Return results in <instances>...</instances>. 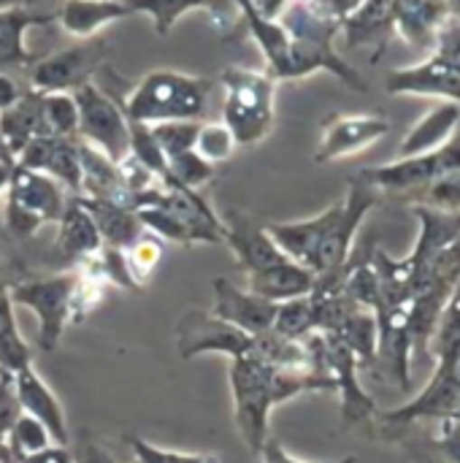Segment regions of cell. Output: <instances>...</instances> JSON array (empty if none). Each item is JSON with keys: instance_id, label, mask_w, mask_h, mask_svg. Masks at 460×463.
<instances>
[{"instance_id": "cell-1", "label": "cell", "mask_w": 460, "mask_h": 463, "mask_svg": "<svg viewBox=\"0 0 460 463\" xmlns=\"http://www.w3.org/2000/svg\"><path fill=\"white\" fill-rule=\"evenodd\" d=\"M377 201L380 190L352 176L347 195L339 203L328 206L325 212L309 220L268 222L266 231L290 260L301 263L317 277L347 263L358 228L366 220V214L377 206Z\"/></svg>"}, {"instance_id": "cell-2", "label": "cell", "mask_w": 460, "mask_h": 463, "mask_svg": "<svg viewBox=\"0 0 460 463\" xmlns=\"http://www.w3.org/2000/svg\"><path fill=\"white\" fill-rule=\"evenodd\" d=\"M214 81L184 71H149L136 87L117 98L130 122L157 125L171 119H201L209 106Z\"/></svg>"}, {"instance_id": "cell-3", "label": "cell", "mask_w": 460, "mask_h": 463, "mask_svg": "<svg viewBox=\"0 0 460 463\" xmlns=\"http://www.w3.org/2000/svg\"><path fill=\"white\" fill-rule=\"evenodd\" d=\"M225 90L222 122L236 138V146H255L271 130L277 119V79L268 71H252L241 65H228L220 73Z\"/></svg>"}, {"instance_id": "cell-4", "label": "cell", "mask_w": 460, "mask_h": 463, "mask_svg": "<svg viewBox=\"0 0 460 463\" xmlns=\"http://www.w3.org/2000/svg\"><path fill=\"white\" fill-rule=\"evenodd\" d=\"M70 193L43 171L22 168L14 163L11 182L5 190V228L27 239L38 233L46 222H57L68 206Z\"/></svg>"}, {"instance_id": "cell-5", "label": "cell", "mask_w": 460, "mask_h": 463, "mask_svg": "<svg viewBox=\"0 0 460 463\" xmlns=\"http://www.w3.org/2000/svg\"><path fill=\"white\" fill-rule=\"evenodd\" d=\"M230 396H233L236 429L244 445L252 453H260V448L268 439L271 410L277 407L271 396L268 366L252 355L230 358Z\"/></svg>"}, {"instance_id": "cell-6", "label": "cell", "mask_w": 460, "mask_h": 463, "mask_svg": "<svg viewBox=\"0 0 460 463\" xmlns=\"http://www.w3.org/2000/svg\"><path fill=\"white\" fill-rule=\"evenodd\" d=\"M437 358V372L426 391L415 396L409 404L377 412L382 423L390 426H409L418 420H460V336L431 350Z\"/></svg>"}, {"instance_id": "cell-7", "label": "cell", "mask_w": 460, "mask_h": 463, "mask_svg": "<svg viewBox=\"0 0 460 463\" xmlns=\"http://www.w3.org/2000/svg\"><path fill=\"white\" fill-rule=\"evenodd\" d=\"M79 271H60L52 277H38L27 282L8 285L14 307H27L38 320V347L54 353L65 328L70 326V298Z\"/></svg>"}, {"instance_id": "cell-8", "label": "cell", "mask_w": 460, "mask_h": 463, "mask_svg": "<svg viewBox=\"0 0 460 463\" xmlns=\"http://www.w3.org/2000/svg\"><path fill=\"white\" fill-rule=\"evenodd\" d=\"M111 54V43L100 35L79 41L70 49H60L54 54L38 57L27 71V87L49 95V92H73L87 81H95V73L106 65Z\"/></svg>"}, {"instance_id": "cell-9", "label": "cell", "mask_w": 460, "mask_h": 463, "mask_svg": "<svg viewBox=\"0 0 460 463\" xmlns=\"http://www.w3.org/2000/svg\"><path fill=\"white\" fill-rule=\"evenodd\" d=\"M460 168V130H455L442 146L423 152V155H412V157H399L396 163L388 165H374V168H363L358 174L361 182L371 184L380 193H412L418 195L423 187H428L431 182L442 179L450 171Z\"/></svg>"}, {"instance_id": "cell-10", "label": "cell", "mask_w": 460, "mask_h": 463, "mask_svg": "<svg viewBox=\"0 0 460 463\" xmlns=\"http://www.w3.org/2000/svg\"><path fill=\"white\" fill-rule=\"evenodd\" d=\"M79 106V138L108 155L114 163L130 155V119L122 103L95 81L73 90Z\"/></svg>"}, {"instance_id": "cell-11", "label": "cell", "mask_w": 460, "mask_h": 463, "mask_svg": "<svg viewBox=\"0 0 460 463\" xmlns=\"http://www.w3.org/2000/svg\"><path fill=\"white\" fill-rule=\"evenodd\" d=\"M252 336L241 328L220 320L211 309H187L176 323V353L182 361H192L206 353H220L228 358L249 355Z\"/></svg>"}, {"instance_id": "cell-12", "label": "cell", "mask_w": 460, "mask_h": 463, "mask_svg": "<svg viewBox=\"0 0 460 463\" xmlns=\"http://www.w3.org/2000/svg\"><path fill=\"white\" fill-rule=\"evenodd\" d=\"M390 133V122L374 114H331L323 122V136L314 149V163L325 165L350 155L363 152L366 146L377 144L382 136Z\"/></svg>"}, {"instance_id": "cell-13", "label": "cell", "mask_w": 460, "mask_h": 463, "mask_svg": "<svg viewBox=\"0 0 460 463\" xmlns=\"http://www.w3.org/2000/svg\"><path fill=\"white\" fill-rule=\"evenodd\" d=\"M220 222H222V244L230 247V252L241 263L244 274H252V271H260V269L287 260V255L277 247V241L271 239L266 225H260L249 212L228 209L220 217Z\"/></svg>"}, {"instance_id": "cell-14", "label": "cell", "mask_w": 460, "mask_h": 463, "mask_svg": "<svg viewBox=\"0 0 460 463\" xmlns=\"http://www.w3.org/2000/svg\"><path fill=\"white\" fill-rule=\"evenodd\" d=\"M388 95H423V98H445L460 103V68L450 62L442 52H431L428 60L396 68L385 76Z\"/></svg>"}, {"instance_id": "cell-15", "label": "cell", "mask_w": 460, "mask_h": 463, "mask_svg": "<svg viewBox=\"0 0 460 463\" xmlns=\"http://www.w3.org/2000/svg\"><path fill=\"white\" fill-rule=\"evenodd\" d=\"M323 339H325V369L336 380V391L342 396V423L355 426L371 420L377 415V404L358 380L361 372L358 358L336 334H323Z\"/></svg>"}, {"instance_id": "cell-16", "label": "cell", "mask_w": 460, "mask_h": 463, "mask_svg": "<svg viewBox=\"0 0 460 463\" xmlns=\"http://www.w3.org/2000/svg\"><path fill=\"white\" fill-rule=\"evenodd\" d=\"M16 165L43 171L57 179L70 195H81V163H79V136H33L30 144L19 152Z\"/></svg>"}, {"instance_id": "cell-17", "label": "cell", "mask_w": 460, "mask_h": 463, "mask_svg": "<svg viewBox=\"0 0 460 463\" xmlns=\"http://www.w3.org/2000/svg\"><path fill=\"white\" fill-rule=\"evenodd\" d=\"M211 288H214L211 312L220 320L241 328L249 336H258V334H266V331L274 328V317H277V304L274 301L260 298L247 288L244 290L236 288L228 277H217L211 282Z\"/></svg>"}, {"instance_id": "cell-18", "label": "cell", "mask_w": 460, "mask_h": 463, "mask_svg": "<svg viewBox=\"0 0 460 463\" xmlns=\"http://www.w3.org/2000/svg\"><path fill=\"white\" fill-rule=\"evenodd\" d=\"M412 214L418 217L420 231H418L412 252L404 260L409 266V285H412V293H415V285L423 279L428 266L439 258V252H445L460 236V214L428 209L423 203L412 206Z\"/></svg>"}, {"instance_id": "cell-19", "label": "cell", "mask_w": 460, "mask_h": 463, "mask_svg": "<svg viewBox=\"0 0 460 463\" xmlns=\"http://www.w3.org/2000/svg\"><path fill=\"white\" fill-rule=\"evenodd\" d=\"M57 16L54 11H35L30 5L3 8L0 11V71H30V65L38 60L35 52L27 49L24 35L33 27L52 24Z\"/></svg>"}, {"instance_id": "cell-20", "label": "cell", "mask_w": 460, "mask_h": 463, "mask_svg": "<svg viewBox=\"0 0 460 463\" xmlns=\"http://www.w3.org/2000/svg\"><path fill=\"white\" fill-rule=\"evenodd\" d=\"M11 377H14V391H16V402H19L22 412L41 420L46 426V431L52 434L54 445L68 448V423H65L62 404L57 402L52 388L38 377L33 364L14 372Z\"/></svg>"}, {"instance_id": "cell-21", "label": "cell", "mask_w": 460, "mask_h": 463, "mask_svg": "<svg viewBox=\"0 0 460 463\" xmlns=\"http://www.w3.org/2000/svg\"><path fill=\"white\" fill-rule=\"evenodd\" d=\"M396 33L415 49H431L453 16L447 0H390Z\"/></svg>"}, {"instance_id": "cell-22", "label": "cell", "mask_w": 460, "mask_h": 463, "mask_svg": "<svg viewBox=\"0 0 460 463\" xmlns=\"http://www.w3.org/2000/svg\"><path fill=\"white\" fill-rule=\"evenodd\" d=\"M54 22L76 41H87L100 35V30L111 22L133 16L125 0H60L54 8Z\"/></svg>"}, {"instance_id": "cell-23", "label": "cell", "mask_w": 460, "mask_h": 463, "mask_svg": "<svg viewBox=\"0 0 460 463\" xmlns=\"http://www.w3.org/2000/svg\"><path fill=\"white\" fill-rule=\"evenodd\" d=\"M133 14H146L157 35H168L171 27L192 8H203L220 27H233L241 22L236 0H125Z\"/></svg>"}, {"instance_id": "cell-24", "label": "cell", "mask_w": 460, "mask_h": 463, "mask_svg": "<svg viewBox=\"0 0 460 463\" xmlns=\"http://www.w3.org/2000/svg\"><path fill=\"white\" fill-rule=\"evenodd\" d=\"M342 33L350 49L358 46H374V62L385 52L390 35L396 33L393 27V8L390 0H361L355 11H350L342 22Z\"/></svg>"}, {"instance_id": "cell-25", "label": "cell", "mask_w": 460, "mask_h": 463, "mask_svg": "<svg viewBox=\"0 0 460 463\" xmlns=\"http://www.w3.org/2000/svg\"><path fill=\"white\" fill-rule=\"evenodd\" d=\"M54 225H57V239H54L57 255L81 263L100 252V247H103L100 231H98L92 214L81 206L79 195L68 198V206Z\"/></svg>"}, {"instance_id": "cell-26", "label": "cell", "mask_w": 460, "mask_h": 463, "mask_svg": "<svg viewBox=\"0 0 460 463\" xmlns=\"http://www.w3.org/2000/svg\"><path fill=\"white\" fill-rule=\"evenodd\" d=\"M144 231L155 233L163 241L182 244V247H195V244H222V225L211 222H195L184 220L163 206H141L136 209Z\"/></svg>"}, {"instance_id": "cell-27", "label": "cell", "mask_w": 460, "mask_h": 463, "mask_svg": "<svg viewBox=\"0 0 460 463\" xmlns=\"http://www.w3.org/2000/svg\"><path fill=\"white\" fill-rule=\"evenodd\" d=\"M312 285H314V274L290 258L282 263H274L268 269L247 274V290H252L255 296L268 298L274 304L306 296V293H312Z\"/></svg>"}, {"instance_id": "cell-28", "label": "cell", "mask_w": 460, "mask_h": 463, "mask_svg": "<svg viewBox=\"0 0 460 463\" xmlns=\"http://www.w3.org/2000/svg\"><path fill=\"white\" fill-rule=\"evenodd\" d=\"M79 163H81V195L84 198L111 201V203H122L130 209V195L125 193L119 174H117V163L108 155H103L100 149L79 138Z\"/></svg>"}, {"instance_id": "cell-29", "label": "cell", "mask_w": 460, "mask_h": 463, "mask_svg": "<svg viewBox=\"0 0 460 463\" xmlns=\"http://www.w3.org/2000/svg\"><path fill=\"white\" fill-rule=\"evenodd\" d=\"M460 125V103L455 100H445L439 106H434L426 117H420L409 133L404 136L401 146H399V157H412V155H423L431 152L437 146H442Z\"/></svg>"}, {"instance_id": "cell-30", "label": "cell", "mask_w": 460, "mask_h": 463, "mask_svg": "<svg viewBox=\"0 0 460 463\" xmlns=\"http://www.w3.org/2000/svg\"><path fill=\"white\" fill-rule=\"evenodd\" d=\"M79 201L92 214L106 247L127 250L144 233V225H141V220H138V214L133 209H127L122 203H111V201L84 198V195H79Z\"/></svg>"}, {"instance_id": "cell-31", "label": "cell", "mask_w": 460, "mask_h": 463, "mask_svg": "<svg viewBox=\"0 0 460 463\" xmlns=\"http://www.w3.org/2000/svg\"><path fill=\"white\" fill-rule=\"evenodd\" d=\"M41 92L24 90V95L5 111H0V138L8 149V155L19 157V152L30 144L33 136L41 133Z\"/></svg>"}, {"instance_id": "cell-32", "label": "cell", "mask_w": 460, "mask_h": 463, "mask_svg": "<svg viewBox=\"0 0 460 463\" xmlns=\"http://www.w3.org/2000/svg\"><path fill=\"white\" fill-rule=\"evenodd\" d=\"M358 358L361 369L377 366V347H380V326L371 309H355L336 331H333Z\"/></svg>"}, {"instance_id": "cell-33", "label": "cell", "mask_w": 460, "mask_h": 463, "mask_svg": "<svg viewBox=\"0 0 460 463\" xmlns=\"http://www.w3.org/2000/svg\"><path fill=\"white\" fill-rule=\"evenodd\" d=\"M30 364H33V355H30V347L22 339L19 328H16L8 285H0V369L14 374Z\"/></svg>"}, {"instance_id": "cell-34", "label": "cell", "mask_w": 460, "mask_h": 463, "mask_svg": "<svg viewBox=\"0 0 460 463\" xmlns=\"http://www.w3.org/2000/svg\"><path fill=\"white\" fill-rule=\"evenodd\" d=\"M38 136H79V106L73 92H49L41 98V133Z\"/></svg>"}, {"instance_id": "cell-35", "label": "cell", "mask_w": 460, "mask_h": 463, "mask_svg": "<svg viewBox=\"0 0 460 463\" xmlns=\"http://www.w3.org/2000/svg\"><path fill=\"white\" fill-rule=\"evenodd\" d=\"M274 331L285 339L301 342L314 331V315H312V301L309 293L277 304V317H274Z\"/></svg>"}, {"instance_id": "cell-36", "label": "cell", "mask_w": 460, "mask_h": 463, "mask_svg": "<svg viewBox=\"0 0 460 463\" xmlns=\"http://www.w3.org/2000/svg\"><path fill=\"white\" fill-rule=\"evenodd\" d=\"M5 445H8V456H11V463L22 456H30V453H38L49 445H54L52 434L46 431V426L30 415H19L16 423L11 426V431L5 434Z\"/></svg>"}, {"instance_id": "cell-37", "label": "cell", "mask_w": 460, "mask_h": 463, "mask_svg": "<svg viewBox=\"0 0 460 463\" xmlns=\"http://www.w3.org/2000/svg\"><path fill=\"white\" fill-rule=\"evenodd\" d=\"M163 239H157L155 233L144 231L127 250H125V258H127V266H130V274L136 279V285L144 290L163 258Z\"/></svg>"}, {"instance_id": "cell-38", "label": "cell", "mask_w": 460, "mask_h": 463, "mask_svg": "<svg viewBox=\"0 0 460 463\" xmlns=\"http://www.w3.org/2000/svg\"><path fill=\"white\" fill-rule=\"evenodd\" d=\"M206 163L220 165L225 160L233 157L236 152V138L228 130L225 122H201L198 136H195V146H192Z\"/></svg>"}, {"instance_id": "cell-39", "label": "cell", "mask_w": 460, "mask_h": 463, "mask_svg": "<svg viewBox=\"0 0 460 463\" xmlns=\"http://www.w3.org/2000/svg\"><path fill=\"white\" fill-rule=\"evenodd\" d=\"M203 119H171V122H157L149 125L157 146L163 149L165 157H174L179 152H187L195 146V136Z\"/></svg>"}, {"instance_id": "cell-40", "label": "cell", "mask_w": 460, "mask_h": 463, "mask_svg": "<svg viewBox=\"0 0 460 463\" xmlns=\"http://www.w3.org/2000/svg\"><path fill=\"white\" fill-rule=\"evenodd\" d=\"M168 168H171L174 179L190 190H201L203 184H209L217 176V165L206 163L195 149H187V152L168 157Z\"/></svg>"}, {"instance_id": "cell-41", "label": "cell", "mask_w": 460, "mask_h": 463, "mask_svg": "<svg viewBox=\"0 0 460 463\" xmlns=\"http://www.w3.org/2000/svg\"><path fill=\"white\" fill-rule=\"evenodd\" d=\"M420 203L428 209H439V212H450L460 214V168L445 174L442 179L431 182L428 187H423L418 193Z\"/></svg>"}, {"instance_id": "cell-42", "label": "cell", "mask_w": 460, "mask_h": 463, "mask_svg": "<svg viewBox=\"0 0 460 463\" xmlns=\"http://www.w3.org/2000/svg\"><path fill=\"white\" fill-rule=\"evenodd\" d=\"M127 445L136 456V463H220L217 456L209 453H176V450H165L157 448L141 437H127Z\"/></svg>"}, {"instance_id": "cell-43", "label": "cell", "mask_w": 460, "mask_h": 463, "mask_svg": "<svg viewBox=\"0 0 460 463\" xmlns=\"http://www.w3.org/2000/svg\"><path fill=\"white\" fill-rule=\"evenodd\" d=\"M117 174H119V182H122L125 193L130 195V201H133L136 195L152 190L155 184H160L157 176H155L136 155H125L122 160H117Z\"/></svg>"}, {"instance_id": "cell-44", "label": "cell", "mask_w": 460, "mask_h": 463, "mask_svg": "<svg viewBox=\"0 0 460 463\" xmlns=\"http://www.w3.org/2000/svg\"><path fill=\"white\" fill-rule=\"evenodd\" d=\"M19 415H22V407L16 402L14 377H11V372H5L0 380V437H5L11 431V426L16 423Z\"/></svg>"}, {"instance_id": "cell-45", "label": "cell", "mask_w": 460, "mask_h": 463, "mask_svg": "<svg viewBox=\"0 0 460 463\" xmlns=\"http://www.w3.org/2000/svg\"><path fill=\"white\" fill-rule=\"evenodd\" d=\"M70 456H73V463H119L103 442H98L87 431L81 434V439L76 442V450Z\"/></svg>"}, {"instance_id": "cell-46", "label": "cell", "mask_w": 460, "mask_h": 463, "mask_svg": "<svg viewBox=\"0 0 460 463\" xmlns=\"http://www.w3.org/2000/svg\"><path fill=\"white\" fill-rule=\"evenodd\" d=\"M437 448L450 463H460V420H442V437Z\"/></svg>"}, {"instance_id": "cell-47", "label": "cell", "mask_w": 460, "mask_h": 463, "mask_svg": "<svg viewBox=\"0 0 460 463\" xmlns=\"http://www.w3.org/2000/svg\"><path fill=\"white\" fill-rule=\"evenodd\" d=\"M24 90H27V87H24L14 73L0 71V111L11 109V106L24 95Z\"/></svg>"}, {"instance_id": "cell-48", "label": "cell", "mask_w": 460, "mask_h": 463, "mask_svg": "<svg viewBox=\"0 0 460 463\" xmlns=\"http://www.w3.org/2000/svg\"><path fill=\"white\" fill-rule=\"evenodd\" d=\"M260 458H263V463H306V461H298V458H293L277 439H266V445L260 448V453H258ZM331 463H355V458L352 456H347V458H342V461H331Z\"/></svg>"}, {"instance_id": "cell-49", "label": "cell", "mask_w": 460, "mask_h": 463, "mask_svg": "<svg viewBox=\"0 0 460 463\" xmlns=\"http://www.w3.org/2000/svg\"><path fill=\"white\" fill-rule=\"evenodd\" d=\"M14 463H73V456L62 445H49V448H43L38 453H30V456L16 458Z\"/></svg>"}, {"instance_id": "cell-50", "label": "cell", "mask_w": 460, "mask_h": 463, "mask_svg": "<svg viewBox=\"0 0 460 463\" xmlns=\"http://www.w3.org/2000/svg\"><path fill=\"white\" fill-rule=\"evenodd\" d=\"M11 171H14V163H0V195H5V190H8Z\"/></svg>"}, {"instance_id": "cell-51", "label": "cell", "mask_w": 460, "mask_h": 463, "mask_svg": "<svg viewBox=\"0 0 460 463\" xmlns=\"http://www.w3.org/2000/svg\"><path fill=\"white\" fill-rule=\"evenodd\" d=\"M16 5H30V0H0V11L3 8H16Z\"/></svg>"}, {"instance_id": "cell-52", "label": "cell", "mask_w": 460, "mask_h": 463, "mask_svg": "<svg viewBox=\"0 0 460 463\" xmlns=\"http://www.w3.org/2000/svg\"><path fill=\"white\" fill-rule=\"evenodd\" d=\"M0 163H14V157L8 155V149H5V144H3V138H0Z\"/></svg>"}, {"instance_id": "cell-53", "label": "cell", "mask_w": 460, "mask_h": 463, "mask_svg": "<svg viewBox=\"0 0 460 463\" xmlns=\"http://www.w3.org/2000/svg\"><path fill=\"white\" fill-rule=\"evenodd\" d=\"M450 3V11H453V16L460 19V0H447Z\"/></svg>"}, {"instance_id": "cell-54", "label": "cell", "mask_w": 460, "mask_h": 463, "mask_svg": "<svg viewBox=\"0 0 460 463\" xmlns=\"http://www.w3.org/2000/svg\"><path fill=\"white\" fill-rule=\"evenodd\" d=\"M3 374H5V372H3V369H0V380H3Z\"/></svg>"}, {"instance_id": "cell-55", "label": "cell", "mask_w": 460, "mask_h": 463, "mask_svg": "<svg viewBox=\"0 0 460 463\" xmlns=\"http://www.w3.org/2000/svg\"><path fill=\"white\" fill-rule=\"evenodd\" d=\"M0 463H11V461H5V458H0Z\"/></svg>"}]
</instances>
